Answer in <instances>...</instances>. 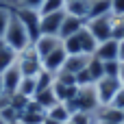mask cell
<instances>
[{"label":"cell","mask_w":124,"mask_h":124,"mask_svg":"<svg viewBox=\"0 0 124 124\" xmlns=\"http://www.w3.org/2000/svg\"><path fill=\"white\" fill-rule=\"evenodd\" d=\"M120 87H122L120 78H111V76H102L98 83H94V89H96V96L100 100V107L102 105H111V100L116 98Z\"/></svg>","instance_id":"3957f363"},{"label":"cell","mask_w":124,"mask_h":124,"mask_svg":"<svg viewBox=\"0 0 124 124\" xmlns=\"http://www.w3.org/2000/svg\"><path fill=\"white\" fill-rule=\"evenodd\" d=\"M11 13H13V9L0 2V39L4 37V31H7V26H9V20H11Z\"/></svg>","instance_id":"d4e9b609"},{"label":"cell","mask_w":124,"mask_h":124,"mask_svg":"<svg viewBox=\"0 0 124 124\" xmlns=\"http://www.w3.org/2000/svg\"><path fill=\"white\" fill-rule=\"evenodd\" d=\"M111 37L113 39H124V22L120 20V17H116L113 15V20H111Z\"/></svg>","instance_id":"4316f807"},{"label":"cell","mask_w":124,"mask_h":124,"mask_svg":"<svg viewBox=\"0 0 124 124\" xmlns=\"http://www.w3.org/2000/svg\"><path fill=\"white\" fill-rule=\"evenodd\" d=\"M44 124H61V122H54V120H50V118H46V120H44Z\"/></svg>","instance_id":"d590c367"},{"label":"cell","mask_w":124,"mask_h":124,"mask_svg":"<svg viewBox=\"0 0 124 124\" xmlns=\"http://www.w3.org/2000/svg\"><path fill=\"white\" fill-rule=\"evenodd\" d=\"M111 20H113V15H102V17H92L85 22L87 31L94 35V39L98 44L105 39H111Z\"/></svg>","instance_id":"5b68a950"},{"label":"cell","mask_w":124,"mask_h":124,"mask_svg":"<svg viewBox=\"0 0 124 124\" xmlns=\"http://www.w3.org/2000/svg\"><path fill=\"white\" fill-rule=\"evenodd\" d=\"M22 70H20V65H17V61L13 63V65H9L2 74H0V78H2V89H4V94H9V96H13L15 92H17V87H20V81H22Z\"/></svg>","instance_id":"8992f818"},{"label":"cell","mask_w":124,"mask_h":124,"mask_svg":"<svg viewBox=\"0 0 124 124\" xmlns=\"http://www.w3.org/2000/svg\"><path fill=\"white\" fill-rule=\"evenodd\" d=\"M118 46H120V41L118 39H105V41H100L98 46H96V52H94V57L96 59H100V61H116L118 59Z\"/></svg>","instance_id":"8fae6325"},{"label":"cell","mask_w":124,"mask_h":124,"mask_svg":"<svg viewBox=\"0 0 124 124\" xmlns=\"http://www.w3.org/2000/svg\"><path fill=\"white\" fill-rule=\"evenodd\" d=\"M120 83L124 85V61H120Z\"/></svg>","instance_id":"836d02e7"},{"label":"cell","mask_w":124,"mask_h":124,"mask_svg":"<svg viewBox=\"0 0 124 124\" xmlns=\"http://www.w3.org/2000/svg\"><path fill=\"white\" fill-rule=\"evenodd\" d=\"M17 65L22 70L24 76H37L41 70H44V63H41V57L35 52V48H26L17 54Z\"/></svg>","instance_id":"7a4b0ae2"},{"label":"cell","mask_w":124,"mask_h":124,"mask_svg":"<svg viewBox=\"0 0 124 124\" xmlns=\"http://www.w3.org/2000/svg\"><path fill=\"white\" fill-rule=\"evenodd\" d=\"M4 94V89H2V78H0V96Z\"/></svg>","instance_id":"74e56055"},{"label":"cell","mask_w":124,"mask_h":124,"mask_svg":"<svg viewBox=\"0 0 124 124\" xmlns=\"http://www.w3.org/2000/svg\"><path fill=\"white\" fill-rule=\"evenodd\" d=\"M102 15H113L111 13V0H89V20L102 17Z\"/></svg>","instance_id":"ac0fdd59"},{"label":"cell","mask_w":124,"mask_h":124,"mask_svg":"<svg viewBox=\"0 0 124 124\" xmlns=\"http://www.w3.org/2000/svg\"><path fill=\"white\" fill-rule=\"evenodd\" d=\"M83 28H85V20H81V17H76V15L65 13L63 24H61V31H59V37H61V41H63V39H68V37L76 35L78 31H83Z\"/></svg>","instance_id":"7c38bea8"},{"label":"cell","mask_w":124,"mask_h":124,"mask_svg":"<svg viewBox=\"0 0 124 124\" xmlns=\"http://www.w3.org/2000/svg\"><path fill=\"white\" fill-rule=\"evenodd\" d=\"M46 120V111H31V109H24L22 116H20V124H44Z\"/></svg>","instance_id":"7402d4cb"},{"label":"cell","mask_w":124,"mask_h":124,"mask_svg":"<svg viewBox=\"0 0 124 124\" xmlns=\"http://www.w3.org/2000/svg\"><path fill=\"white\" fill-rule=\"evenodd\" d=\"M0 124H7V122H4V120H2V118H0Z\"/></svg>","instance_id":"f35d334b"},{"label":"cell","mask_w":124,"mask_h":124,"mask_svg":"<svg viewBox=\"0 0 124 124\" xmlns=\"http://www.w3.org/2000/svg\"><path fill=\"white\" fill-rule=\"evenodd\" d=\"M63 41L57 37V35H39L37 39H35V44H33V48H35V52L44 59V57H48L54 48H59Z\"/></svg>","instance_id":"30bf717a"},{"label":"cell","mask_w":124,"mask_h":124,"mask_svg":"<svg viewBox=\"0 0 124 124\" xmlns=\"http://www.w3.org/2000/svg\"><path fill=\"white\" fill-rule=\"evenodd\" d=\"M94 120H105V122H116V124H124V111L116 109L113 105H102L96 109Z\"/></svg>","instance_id":"4fadbf2b"},{"label":"cell","mask_w":124,"mask_h":124,"mask_svg":"<svg viewBox=\"0 0 124 124\" xmlns=\"http://www.w3.org/2000/svg\"><path fill=\"white\" fill-rule=\"evenodd\" d=\"M78 41H81V50H83L85 54H94V52H96L98 41H96V39H94V35L87 31V26H85L83 31H78Z\"/></svg>","instance_id":"d6986e66"},{"label":"cell","mask_w":124,"mask_h":124,"mask_svg":"<svg viewBox=\"0 0 124 124\" xmlns=\"http://www.w3.org/2000/svg\"><path fill=\"white\" fill-rule=\"evenodd\" d=\"M65 59H68V52H65V48H63V44H61V46H59V48H54L48 57H44V59H41V63H44V70H48V72L57 74V72H61V68H63Z\"/></svg>","instance_id":"9c48e42d"},{"label":"cell","mask_w":124,"mask_h":124,"mask_svg":"<svg viewBox=\"0 0 124 124\" xmlns=\"http://www.w3.org/2000/svg\"><path fill=\"white\" fill-rule=\"evenodd\" d=\"M17 13V17L22 20V24L26 26L28 35H31V41L35 44V39L41 35V13L39 11H33V9H13Z\"/></svg>","instance_id":"277c9868"},{"label":"cell","mask_w":124,"mask_h":124,"mask_svg":"<svg viewBox=\"0 0 124 124\" xmlns=\"http://www.w3.org/2000/svg\"><path fill=\"white\" fill-rule=\"evenodd\" d=\"M65 2H68V0H44L41 7H39V13H41V15H48V13L65 11Z\"/></svg>","instance_id":"603a6c76"},{"label":"cell","mask_w":124,"mask_h":124,"mask_svg":"<svg viewBox=\"0 0 124 124\" xmlns=\"http://www.w3.org/2000/svg\"><path fill=\"white\" fill-rule=\"evenodd\" d=\"M118 61H124V39H120V46H118Z\"/></svg>","instance_id":"d6a6232c"},{"label":"cell","mask_w":124,"mask_h":124,"mask_svg":"<svg viewBox=\"0 0 124 124\" xmlns=\"http://www.w3.org/2000/svg\"><path fill=\"white\" fill-rule=\"evenodd\" d=\"M20 111L13 107V105H9V107H4V109H0V118L4 120L7 124H13V122H20Z\"/></svg>","instance_id":"484cf974"},{"label":"cell","mask_w":124,"mask_h":124,"mask_svg":"<svg viewBox=\"0 0 124 124\" xmlns=\"http://www.w3.org/2000/svg\"><path fill=\"white\" fill-rule=\"evenodd\" d=\"M111 13L116 17H122L124 15V0H111Z\"/></svg>","instance_id":"1f68e13d"},{"label":"cell","mask_w":124,"mask_h":124,"mask_svg":"<svg viewBox=\"0 0 124 124\" xmlns=\"http://www.w3.org/2000/svg\"><path fill=\"white\" fill-rule=\"evenodd\" d=\"M46 118H50V120H54V122H70V118H72V113H70V109L65 107V102H57L52 109H48L46 111Z\"/></svg>","instance_id":"2e32d148"},{"label":"cell","mask_w":124,"mask_h":124,"mask_svg":"<svg viewBox=\"0 0 124 124\" xmlns=\"http://www.w3.org/2000/svg\"><path fill=\"white\" fill-rule=\"evenodd\" d=\"M17 54L22 52V50H26V48H31L33 46V41H31V35H28V31H26V26L22 24V20L17 17V13L13 11L11 13V20H9V26H7V31H4V37H2Z\"/></svg>","instance_id":"6da1fadb"},{"label":"cell","mask_w":124,"mask_h":124,"mask_svg":"<svg viewBox=\"0 0 124 124\" xmlns=\"http://www.w3.org/2000/svg\"><path fill=\"white\" fill-rule=\"evenodd\" d=\"M13 124H20V122H13Z\"/></svg>","instance_id":"60d3db41"},{"label":"cell","mask_w":124,"mask_h":124,"mask_svg":"<svg viewBox=\"0 0 124 124\" xmlns=\"http://www.w3.org/2000/svg\"><path fill=\"white\" fill-rule=\"evenodd\" d=\"M111 105L116 107V109H120V111H124V85L118 89V94H116V98L111 100Z\"/></svg>","instance_id":"4dcf8cb0"},{"label":"cell","mask_w":124,"mask_h":124,"mask_svg":"<svg viewBox=\"0 0 124 124\" xmlns=\"http://www.w3.org/2000/svg\"><path fill=\"white\" fill-rule=\"evenodd\" d=\"M87 74H89L92 83H98V81L105 76V65H102V61H100V59H96V57H92L89 65H87Z\"/></svg>","instance_id":"44dd1931"},{"label":"cell","mask_w":124,"mask_h":124,"mask_svg":"<svg viewBox=\"0 0 124 124\" xmlns=\"http://www.w3.org/2000/svg\"><path fill=\"white\" fill-rule=\"evenodd\" d=\"M105 65V76H111V78H120V61H102Z\"/></svg>","instance_id":"83f0119b"},{"label":"cell","mask_w":124,"mask_h":124,"mask_svg":"<svg viewBox=\"0 0 124 124\" xmlns=\"http://www.w3.org/2000/svg\"><path fill=\"white\" fill-rule=\"evenodd\" d=\"M65 13L76 15L81 20H89V0H68L65 2Z\"/></svg>","instance_id":"5bb4252c"},{"label":"cell","mask_w":124,"mask_h":124,"mask_svg":"<svg viewBox=\"0 0 124 124\" xmlns=\"http://www.w3.org/2000/svg\"><path fill=\"white\" fill-rule=\"evenodd\" d=\"M94 124H116V122H105V120H94Z\"/></svg>","instance_id":"8d00e7d4"},{"label":"cell","mask_w":124,"mask_h":124,"mask_svg":"<svg viewBox=\"0 0 124 124\" xmlns=\"http://www.w3.org/2000/svg\"><path fill=\"white\" fill-rule=\"evenodd\" d=\"M63 17H65V11H57V13L41 15V24H39V26H41V35H57V37H59ZM59 39H61V37H59Z\"/></svg>","instance_id":"52a82bcc"},{"label":"cell","mask_w":124,"mask_h":124,"mask_svg":"<svg viewBox=\"0 0 124 124\" xmlns=\"http://www.w3.org/2000/svg\"><path fill=\"white\" fill-rule=\"evenodd\" d=\"M0 2H2V4H7V7H13V2H15V0H0Z\"/></svg>","instance_id":"e575fe53"},{"label":"cell","mask_w":124,"mask_h":124,"mask_svg":"<svg viewBox=\"0 0 124 124\" xmlns=\"http://www.w3.org/2000/svg\"><path fill=\"white\" fill-rule=\"evenodd\" d=\"M44 0H15L11 9H33V11H39Z\"/></svg>","instance_id":"f546056e"},{"label":"cell","mask_w":124,"mask_h":124,"mask_svg":"<svg viewBox=\"0 0 124 124\" xmlns=\"http://www.w3.org/2000/svg\"><path fill=\"white\" fill-rule=\"evenodd\" d=\"M70 122H72V124H94V113H87V111H76V113H72Z\"/></svg>","instance_id":"f1b7e54d"},{"label":"cell","mask_w":124,"mask_h":124,"mask_svg":"<svg viewBox=\"0 0 124 124\" xmlns=\"http://www.w3.org/2000/svg\"><path fill=\"white\" fill-rule=\"evenodd\" d=\"M35 81H37V92H44V89H50L54 85V74L48 72V70H41L35 76Z\"/></svg>","instance_id":"cb8c5ba5"},{"label":"cell","mask_w":124,"mask_h":124,"mask_svg":"<svg viewBox=\"0 0 124 124\" xmlns=\"http://www.w3.org/2000/svg\"><path fill=\"white\" fill-rule=\"evenodd\" d=\"M120 20H122V22H124V15H122V17H120Z\"/></svg>","instance_id":"ab89813d"},{"label":"cell","mask_w":124,"mask_h":124,"mask_svg":"<svg viewBox=\"0 0 124 124\" xmlns=\"http://www.w3.org/2000/svg\"><path fill=\"white\" fill-rule=\"evenodd\" d=\"M15 94H22V96H26V98H33V96L37 94V81H35V76H22L20 87H17Z\"/></svg>","instance_id":"ffe728a7"},{"label":"cell","mask_w":124,"mask_h":124,"mask_svg":"<svg viewBox=\"0 0 124 124\" xmlns=\"http://www.w3.org/2000/svg\"><path fill=\"white\" fill-rule=\"evenodd\" d=\"M92 57H94V54H85V52H78V54H68V59H65V63H63L61 72H68V74H74V76H76L78 72H83V70L89 65Z\"/></svg>","instance_id":"ba28073f"},{"label":"cell","mask_w":124,"mask_h":124,"mask_svg":"<svg viewBox=\"0 0 124 124\" xmlns=\"http://www.w3.org/2000/svg\"><path fill=\"white\" fill-rule=\"evenodd\" d=\"M33 100L44 109V111H48V109H52L59 100H57V96H54V92H52V87L50 89H44V92H37L35 96H33Z\"/></svg>","instance_id":"e0dca14e"},{"label":"cell","mask_w":124,"mask_h":124,"mask_svg":"<svg viewBox=\"0 0 124 124\" xmlns=\"http://www.w3.org/2000/svg\"><path fill=\"white\" fill-rule=\"evenodd\" d=\"M17 61V52L4 41V39H0V74L9 68V65H13Z\"/></svg>","instance_id":"9a60e30c"}]
</instances>
